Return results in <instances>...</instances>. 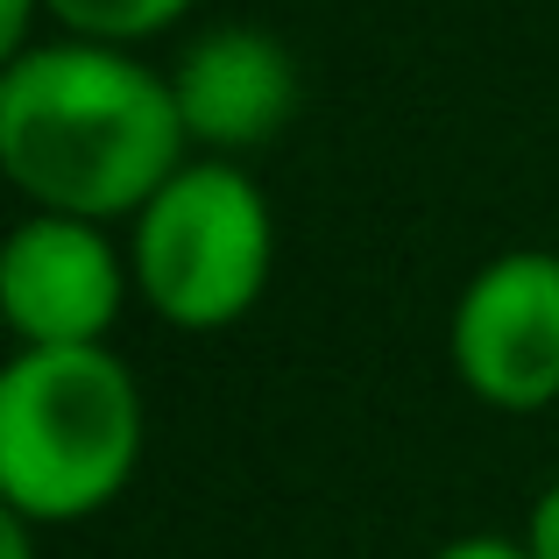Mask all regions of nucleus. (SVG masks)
I'll list each match as a JSON object with an SVG mask.
<instances>
[{
	"mask_svg": "<svg viewBox=\"0 0 559 559\" xmlns=\"http://www.w3.org/2000/svg\"><path fill=\"white\" fill-rule=\"evenodd\" d=\"M453 376L475 404L503 418H538L559 404V255L510 248L461 284L447 319Z\"/></svg>",
	"mask_w": 559,
	"mask_h": 559,
	"instance_id": "4",
	"label": "nucleus"
},
{
	"mask_svg": "<svg viewBox=\"0 0 559 559\" xmlns=\"http://www.w3.org/2000/svg\"><path fill=\"white\" fill-rule=\"evenodd\" d=\"M128 290V248L93 219L28 213L0 248V319L22 347H107Z\"/></svg>",
	"mask_w": 559,
	"mask_h": 559,
	"instance_id": "5",
	"label": "nucleus"
},
{
	"mask_svg": "<svg viewBox=\"0 0 559 559\" xmlns=\"http://www.w3.org/2000/svg\"><path fill=\"white\" fill-rule=\"evenodd\" d=\"M185 150L170 71L135 50L57 36L0 64V170L36 213L135 219L185 170Z\"/></svg>",
	"mask_w": 559,
	"mask_h": 559,
	"instance_id": "1",
	"label": "nucleus"
},
{
	"mask_svg": "<svg viewBox=\"0 0 559 559\" xmlns=\"http://www.w3.org/2000/svg\"><path fill=\"white\" fill-rule=\"evenodd\" d=\"M135 298L178 333H219L248 319L276 270V213L248 170L199 156L128 219Z\"/></svg>",
	"mask_w": 559,
	"mask_h": 559,
	"instance_id": "3",
	"label": "nucleus"
},
{
	"mask_svg": "<svg viewBox=\"0 0 559 559\" xmlns=\"http://www.w3.org/2000/svg\"><path fill=\"white\" fill-rule=\"evenodd\" d=\"M50 22L64 36H85V43H114V50H135V43L164 36L170 22H185L199 0H43Z\"/></svg>",
	"mask_w": 559,
	"mask_h": 559,
	"instance_id": "7",
	"label": "nucleus"
},
{
	"mask_svg": "<svg viewBox=\"0 0 559 559\" xmlns=\"http://www.w3.org/2000/svg\"><path fill=\"white\" fill-rule=\"evenodd\" d=\"M36 14H50L43 0H0V57L36 50Z\"/></svg>",
	"mask_w": 559,
	"mask_h": 559,
	"instance_id": "9",
	"label": "nucleus"
},
{
	"mask_svg": "<svg viewBox=\"0 0 559 559\" xmlns=\"http://www.w3.org/2000/svg\"><path fill=\"white\" fill-rule=\"evenodd\" d=\"M142 390L114 347H14L0 369V503L28 524H85L142 467Z\"/></svg>",
	"mask_w": 559,
	"mask_h": 559,
	"instance_id": "2",
	"label": "nucleus"
},
{
	"mask_svg": "<svg viewBox=\"0 0 559 559\" xmlns=\"http://www.w3.org/2000/svg\"><path fill=\"white\" fill-rule=\"evenodd\" d=\"M170 93H178L185 135L199 150L241 156L290 128V114H298V64H290V50L270 28L219 22L185 43V57L170 64Z\"/></svg>",
	"mask_w": 559,
	"mask_h": 559,
	"instance_id": "6",
	"label": "nucleus"
},
{
	"mask_svg": "<svg viewBox=\"0 0 559 559\" xmlns=\"http://www.w3.org/2000/svg\"><path fill=\"white\" fill-rule=\"evenodd\" d=\"M432 559H532V552H524V538H496V532H475V538H453V546H439Z\"/></svg>",
	"mask_w": 559,
	"mask_h": 559,
	"instance_id": "10",
	"label": "nucleus"
},
{
	"mask_svg": "<svg viewBox=\"0 0 559 559\" xmlns=\"http://www.w3.org/2000/svg\"><path fill=\"white\" fill-rule=\"evenodd\" d=\"M0 559H36V524L28 518H0Z\"/></svg>",
	"mask_w": 559,
	"mask_h": 559,
	"instance_id": "11",
	"label": "nucleus"
},
{
	"mask_svg": "<svg viewBox=\"0 0 559 559\" xmlns=\"http://www.w3.org/2000/svg\"><path fill=\"white\" fill-rule=\"evenodd\" d=\"M524 552H532V559H559V475L538 489V503L524 510Z\"/></svg>",
	"mask_w": 559,
	"mask_h": 559,
	"instance_id": "8",
	"label": "nucleus"
}]
</instances>
